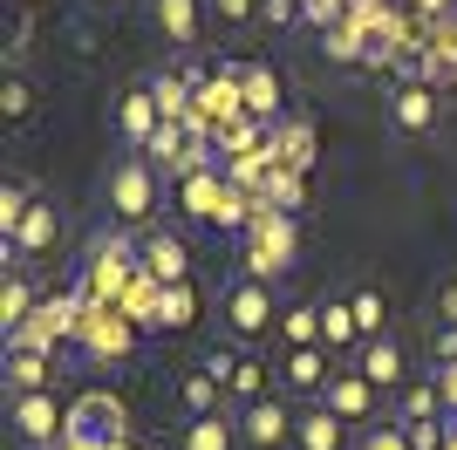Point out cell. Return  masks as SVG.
Here are the masks:
<instances>
[{
    "mask_svg": "<svg viewBox=\"0 0 457 450\" xmlns=\"http://www.w3.org/2000/svg\"><path fill=\"white\" fill-rule=\"evenodd\" d=\"M294 260H301L294 212L253 205V219H246V266H239V273H253V280H280V273H294Z\"/></svg>",
    "mask_w": 457,
    "mask_h": 450,
    "instance_id": "1",
    "label": "cell"
},
{
    "mask_svg": "<svg viewBox=\"0 0 457 450\" xmlns=\"http://www.w3.org/2000/svg\"><path fill=\"white\" fill-rule=\"evenodd\" d=\"M157 191H164V171H157L144 150H130V157L110 164V212H116V225H144L157 212Z\"/></svg>",
    "mask_w": 457,
    "mask_h": 450,
    "instance_id": "2",
    "label": "cell"
},
{
    "mask_svg": "<svg viewBox=\"0 0 457 450\" xmlns=\"http://www.w3.org/2000/svg\"><path fill=\"white\" fill-rule=\"evenodd\" d=\"M130 444V423H123V403L116 396H82L76 410H69V437H62V450H123Z\"/></svg>",
    "mask_w": 457,
    "mask_h": 450,
    "instance_id": "3",
    "label": "cell"
},
{
    "mask_svg": "<svg viewBox=\"0 0 457 450\" xmlns=\"http://www.w3.org/2000/svg\"><path fill=\"white\" fill-rule=\"evenodd\" d=\"M219 321H226L232 341H260L273 335V280H253V273H239V280L226 287V300H219Z\"/></svg>",
    "mask_w": 457,
    "mask_h": 450,
    "instance_id": "4",
    "label": "cell"
},
{
    "mask_svg": "<svg viewBox=\"0 0 457 450\" xmlns=\"http://www.w3.org/2000/svg\"><path fill=\"white\" fill-rule=\"evenodd\" d=\"M144 260V253H137L130 246V232H103V239L89 246V273H82V294L96 300V307H103V300H116V287L130 280V266Z\"/></svg>",
    "mask_w": 457,
    "mask_h": 450,
    "instance_id": "5",
    "label": "cell"
},
{
    "mask_svg": "<svg viewBox=\"0 0 457 450\" xmlns=\"http://www.w3.org/2000/svg\"><path fill=\"white\" fill-rule=\"evenodd\" d=\"M321 410H335L348 423V430H369V423H382V389L369 382L362 369H335L328 375V389H321Z\"/></svg>",
    "mask_w": 457,
    "mask_h": 450,
    "instance_id": "6",
    "label": "cell"
},
{
    "mask_svg": "<svg viewBox=\"0 0 457 450\" xmlns=\"http://www.w3.org/2000/svg\"><path fill=\"white\" fill-rule=\"evenodd\" d=\"M7 410H14V430L28 450H55L69 437V416L55 410V389H28V396H7Z\"/></svg>",
    "mask_w": 457,
    "mask_h": 450,
    "instance_id": "7",
    "label": "cell"
},
{
    "mask_svg": "<svg viewBox=\"0 0 457 450\" xmlns=\"http://www.w3.org/2000/svg\"><path fill=\"white\" fill-rule=\"evenodd\" d=\"M294 430H301V416L287 410V403H273V396H260V403L239 410V437H246L253 450H287Z\"/></svg>",
    "mask_w": 457,
    "mask_h": 450,
    "instance_id": "8",
    "label": "cell"
},
{
    "mask_svg": "<svg viewBox=\"0 0 457 450\" xmlns=\"http://www.w3.org/2000/svg\"><path fill=\"white\" fill-rule=\"evenodd\" d=\"M55 232H62V212L48 205V198H35V205H28V219H21L14 232H7V260H14V266L41 260V253L55 246Z\"/></svg>",
    "mask_w": 457,
    "mask_h": 450,
    "instance_id": "9",
    "label": "cell"
},
{
    "mask_svg": "<svg viewBox=\"0 0 457 450\" xmlns=\"http://www.w3.org/2000/svg\"><path fill=\"white\" fill-rule=\"evenodd\" d=\"M205 14H212V0H151V21L164 28V41H171V48H198Z\"/></svg>",
    "mask_w": 457,
    "mask_h": 450,
    "instance_id": "10",
    "label": "cell"
},
{
    "mask_svg": "<svg viewBox=\"0 0 457 450\" xmlns=\"http://www.w3.org/2000/svg\"><path fill=\"white\" fill-rule=\"evenodd\" d=\"M389 123H396L403 137L437 130V89H430V82H403V89L389 96Z\"/></svg>",
    "mask_w": 457,
    "mask_h": 450,
    "instance_id": "11",
    "label": "cell"
},
{
    "mask_svg": "<svg viewBox=\"0 0 457 450\" xmlns=\"http://www.w3.org/2000/svg\"><path fill=\"white\" fill-rule=\"evenodd\" d=\"M239 110H246V123H273V116H280V75H273L267 62H246V69H239Z\"/></svg>",
    "mask_w": 457,
    "mask_h": 450,
    "instance_id": "12",
    "label": "cell"
},
{
    "mask_svg": "<svg viewBox=\"0 0 457 450\" xmlns=\"http://www.w3.org/2000/svg\"><path fill=\"white\" fill-rule=\"evenodd\" d=\"M144 273H151L157 287H171V280H191V253H185V239L178 232H144Z\"/></svg>",
    "mask_w": 457,
    "mask_h": 450,
    "instance_id": "13",
    "label": "cell"
},
{
    "mask_svg": "<svg viewBox=\"0 0 457 450\" xmlns=\"http://www.w3.org/2000/svg\"><path fill=\"white\" fill-rule=\"evenodd\" d=\"M123 144H137V150H151V137L164 130V110H157V96H151V82H137L130 96H123Z\"/></svg>",
    "mask_w": 457,
    "mask_h": 450,
    "instance_id": "14",
    "label": "cell"
},
{
    "mask_svg": "<svg viewBox=\"0 0 457 450\" xmlns=\"http://www.w3.org/2000/svg\"><path fill=\"white\" fill-rule=\"evenodd\" d=\"M28 321H35V280H28V266L7 260V280H0V328H7V341H14Z\"/></svg>",
    "mask_w": 457,
    "mask_h": 450,
    "instance_id": "15",
    "label": "cell"
},
{
    "mask_svg": "<svg viewBox=\"0 0 457 450\" xmlns=\"http://www.w3.org/2000/svg\"><path fill=\"white\" fill-rule=\"evenodd\" d=\"M7 396H28V389H48V348H28V341H7Z\"/></svg>",
    "mask_w": 457,
    "mask_h": 450,
    "instance_id": "16",
    "label": "cell"
},
{
    "mask_svg": "<svg viewBox=\"0 0 457 450\" xmlns=\"http://www.w3.org/2000/svg\"><path fill=\"white\" fill-rule=\"evenodd\" d=\"M328 375H335L328 348H287V362H280V382H287V389H301V396H321Z\"/></svg>",
    "mask_w": 457,
    "mask_h": 450,
    "instance_id": "17",
    "label": "cell"
},
{
    "mask_svg": "<svg viewBox=\"0 0 457 450\" xmlns=\"http://www.w3.org/2000/svg\"><path fill=\"white\" fill-rule=\"evenodd\" d=\"M246 437H239V416L212 410V416H191L185 437H178V450H239Z\"/></svg>",
    "mask_w": 457,
    "mask_h": 450,
    "instance_id": "18",
    "label": "cell"
},
{
    "mask_svg": "<svg viewBox=\"0 0 457 450\" xmlns=\"http://www.w3.org/2000/svg\"><path fill=\"white\" fill-rule=\"evenodd\" d=\"M355 369L376 382L382 396L389 389H403V348H396V335H382V341H362V355H355Z\"/></svg>",
    "mask_w": 457,
    "mask_h": 450,
    "instance_id": "19",
    "label": "cell"
},
{
    "mask_svg": "<svg viewBox=\"0 0 457 450\" xmlns=\"http://www.w3.org/2000/svg\"><path fill=\"white\" fill-rule=\"evenodd\" d=\"M191 321H198V294H191V280H171V287H157V300H151V328L178 335V328H191Z\"/></svg>",
    "mask_w": 457,
    "mask_h": 450,
    "instance_id": "20",
    "label": "cell"
},
{
    "mask_svg": "<svg viewBox=\"0 0 457 450\" xmlns=\"http://www.w3.org/2000/svg\"><path fill=\"white\" fill-rule=\"evenodd\" d=\"M294 450H348V423L335 410H301V430H294Z\"/></svg>",
    "mask_w": 457,
    "mask_h": 450,
    "instance_id": "21",
    "label": "cell"
},
{
    "mask_svg": "<svg viewBox=\"0 0 457 450\" xmlns=\"http://www.w3.org/2000/svg\"><path fill=\"white\" fill-rule=\"evenodd\" d=\"M348 314H355L362 341H382V335H389V300H382V287H348Z\"/></svg>",
    "mask_w": 457,
    "mask_h": 450,
    "instance_id": "22",
    "label": "cell"
},
{
    "mask_svg": "<svg viewBox=\"0 0 457 450\" xmlns=\"http://www.w3.org/2000/svg\"><path fill=\"white\" fill-rule=\"evenodd\" d=\"M307 157H314V123H307V116L280 123V130H273V164H287V171H307Z\"/></svg>",
    "mask_w": 457,
    "mask_h": 450,
    "instance_id": "23",
    "label": "cell"
},
{
    "mask_svg": "<svg viewBox=\"0 0 457 450\" xmlns=\"http://www.w3.org/2000/svg\"><path fill=\"white\" fill-rule=\"evenodd\" d=\"M321 348H355L362 355V328L348 314V300H321Z\"/></svg>",
    "mask_w": 457,
    "mask_h": 450,
    "instance_id": "24",
    "label": "cell"
},
{
    "mask_svg": "<svg viewBox=\"0 0 457 450\" xmlns=\"http://www.w3.org/2000/svg\"><path fill=\"white\" fill-rule=\"evenodd\" d=\"M260 205H267V212H294V205H301V171L273 164L267 178H260Z\"/></svg>",
    "mask_w": 457,
    "mask_h": 450,
    "instance_id": "25",
    "label": "cell"
},
{
    "mask_svg": "<svg viewBox=\"0 0 457 450\" xmlns=\"http://www.w3.org/2000/svg\"><path fill=\"white\" fill-rule=\"evenodd\" d=\"M219 396H226V382H219L212 369H191V375H185V410H191V416H212V410H226Z\"/></svg>",
    "mask_w": 457,
    "mask_h": 450,
    "instance_id": "26",
    "label": "cell"
},
{
    "mask_svg": "<svg viewBox=\"0 0 457 450\" xmlns=\"http://www.w3.org/2000/svg\"><path fill=\"white\" fill-rule=\"evenodd\" d=\"M28 205H35V185H28V178H7V185H0V239L28 219Z\"/></svg>",
    "mask_w": 457,
    "mask_h": 450,
    "instance_id": "27",
    "label": "cell"
},
{
    "mask_svg": "<svg viewBox=\"0 0 457 450\" xmlns=\"http://www.w3.org/2000/svg\"><path fill=\"white\" fill-rule=\"evenodd\" d=\"M280 328H287V341H294V348H321V300H314V307H294Z\"/></svg>",
    "mask_w": 457,
    "mask_h": 450,
    "instance_id": "28",
    "label": "cell"
},
{
    "mask_svg": "<svg viewBox=\"0 0 457 450\" xmlns=\"http://www.w3.org/2000/svg\"><path fill=\"white\" fill-rule=\"evenodd\" d=\"M355 450H410V430H403L396 416H382V423L355 430Z\"/></svg>",
    "mask_w": 457,
    "mask_h": 450,
    "instance_id": "29",
    "label": "cell"
},
{
    "mask_svg": "<svg viewBox=\"0 0 457 450\" xmlns=\"http://www.w3.org/2000/svg\"><path fill=\"white\" fill-rule=\"evenodd\" d=\"M430 410H437V382H410V389H403L396 423H430Z\"/></svg>",
    "mask_w": 457,
    "mask_h": 450,
    "instance_id": "30",
    "label": "cell"
},
{
    "mask_svg": "<svg viewBox=\"0 0 457 450\" xmlns=\"http://www.w3.org/2000/svg\"><path fill=\"white\" fill-rule=\"evenodd\" d=\"M212 14H219V28H246L267 14V0H212Z\"/></svg>",
    "mask_w": 457,
    "mask_h": 450,
    "instance_id": "31",
    "label": "cell"
},
{
    "mask_svg": "<svg viewBox=\"0 0 457 450\" xmlns=\"http://www.w3.org/2000/svg\"><path fill=\"white\" fill-rule=\"evenodd\" d=\"M0 110H7V123L28 116V75H21V69H7V82H0Z\"/></svg>",
    "mask_w": 457,
    "mask_h": 450,
    "instance_id": "32",
    "label": "cell"
},
{
    "mask_svg": "<svg viewBox=\"0 0 457 450\" xmlns=\"http://www.w3.org/2000/svg\"><path fill=\"white\" fill-rule=\"evenodd\" d=\"M437 328H451V335H457V273L437 287Z\"/></svg>",
    "mask_w": 457,
    "mask_h": 450,
    "instance_id": "33",
    "label": "cell"
},
{
    "mask_svg": "<svg viewBox=\"0 0 457 450\" xmlns=\"http://www.w3.org/2000/svg\"><path fill=\"white\" fill-rule=\"evenodd\" d=\"M403 430H410V450H437V444H444L437 416H430V423H403Z\"/></svg>",
    "mask_w": 457,
    "mask_h": 450,
    "instance_id": "34",
    "label": "cell"
},
{
    "mask_svg": "<svg viewBox=\"0 0 457 450\" xmlns=\"http://www.w3.org/2000/svg\"><path fill=\"white\" fill-rule=\"evenodd\" d=\"M410 14H417L423 28H430V21H444V14H451V0H410Z\"/></svg>",
    "mask_w": 457,
    "mask_h": 450,
    "instance_id": "35",
    "label": "cell"
}]
</instances>
